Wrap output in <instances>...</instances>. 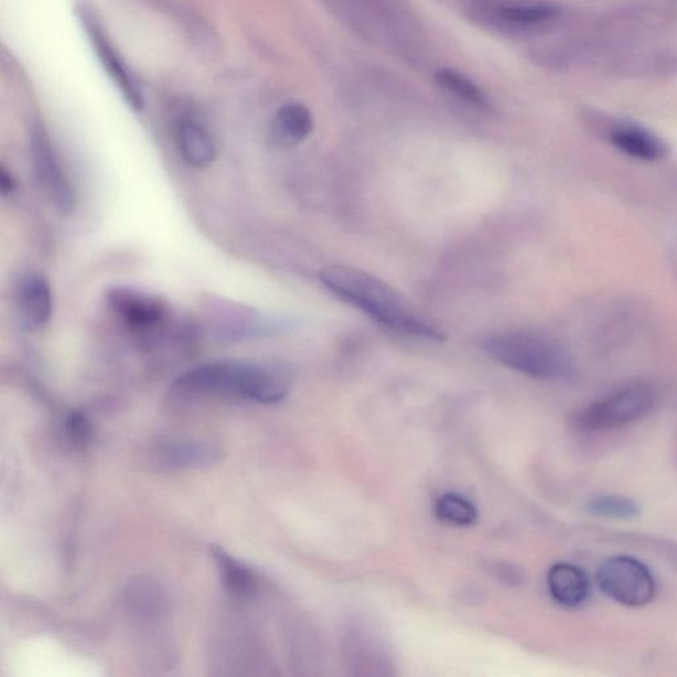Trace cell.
Instances as JSON below:
<instances>
[{
  "label": "cell",
  "mask_w": 677,
  "mask_h": 677,
  "mask_svg": "<svg viewBox=\"0 0 677 677\" xmlns=\"http://www.w3.org/2000/svg\"><path fill=\"white\" fill-rule=\"evenodd\" d=\"M559 10L554 6L503 7L501 17L509 23L536 24L546 22L557 15Z\"/></svg>",
  "instance_id": "obj_20"
},
{
  "label": "cell",
  "mask_w": 677,
  "mask_h": 677,
  "mask_svg": "<svg viewBox=\"0 0 677 677\" xmlns=\"http://www.w3.org/2000/svg\"><path fill=\"white\" fill-rule=\"evenodd\" d=\"M597 585L610 600L627 608L648 605L656 595V580L646 563L630 556L610 557L597 570Z\"/></svg>",
  "instance_id": "obj_5"
},
{
  "label": "cell",
  "mask_w": 677,
  "mask_h": 677,
  "mask_svg": "<svg viewBox=\"0 0 677 677\" xmlns=\"http://www.w3.org/2000/svg\"><path fill=\"white\" fill-rule=\"evenodd\" d=\"M125 602L130 614L144 625L161 621L168 612V601L161 587L150 580L139 579L130 583Z\"/></svg>",
  "instance_id": "obj_14"
},
{
  "label": "cell",
  "mask_w": 677,
  "mask_h": 677,
  "mask_svg": "<svg viewBox=\"0 0 677 677\" xmlns=\"http://www.w3.org/2000/svg\"><path fill=\"white\" fill-rule=\"evenodd\" d=\"M65 433L73 447L84 448L92 441L93 427L88 416L83 411H72L66 417Z\"/></svg>",
  "instance_id": "obj_21"
},
{
  "label": "cell",
  "mask_w": 677,
  "mask_h": 677,
  "mask_svg": "<svg viewBox=\"0 0 677 677\" xmlns=\"http://www.w3.org/2000/svg\"><path fill=\"white\" fill-rule=\"evenodd\" d=\"M482 347L495 362L540 380H566L574 364L555 338L535 333H504L484 338Z\"/></svg>",
  "instance_id": "obj_3"
},
{
  "label": "cell",
  "mask_w": 677,
  "mask_h": 677,
  "mask_svg": "<svg viewBox=\"0 0 677 677\" xmlns=\"http://www.w3.org/2000/svg\"><path fill=\"white\" fill-rule=\"evenodd\" d=\"M655 390L647 384L627 385L577 411L573 422L587 433H606L640 422L652 413Z\"/></svg>",
  "instance_id": "obj_4"
},
{
  "label": "cell",
  "mask_w": 677,
  "mask_h": 677,
  "mask_svg": "<svg viewBox=\"0 0 677 677\" xmlns=\"http://www.w3.org/2000/svg\"><path fill=\"white\" fill-rule=\"evenodd\" d=\"M612 142L625 154L641 161L658 162L667 155L666 144L659 138L636 126H620L614 129Z\"/></svg>",
  "instance_id": "obj_16"
},
{
  "label": "cell",
  "mask_w": 677,
  "mask_h": 677,
  "mask_svg": "<svg viewBox=\"0 0 677 677\" xmlns=\"http://www.w3.org/2000/svg\"><path fill=\"white\" fill-rule=\"evenodd\" d=\"M438 519L456 527H469L477 519V511L473 503L458 494H444L436 506Z\"/></svg>",
  "instance_id": "obj_18"
},
{
  "label": "cell",
  "mask_w": 677,
  "mask_h": 677,
  "mask_svg": "<svg viewBox=\"0 0 677 677\" xmlns=\"http://www.w3.org/2000/svg\"><path fill=\"white\" fill-rule=\"evenodd\" d=\"M290 389L291 378L281 368L247 362H218L179 377L172 394L182 400L225 397L277 404L289 396Z\"/></svg>",
  "instance_id": "obj_2"
},
{
  "label": "cell",
  "mask_w": 677,
  "mask_h": 677,
  "mask_svg": "<svg viewBox=\"0 0 677 677\" xmlns=\"http://www.w3.org/2000/svg\"><path fill=\"white\" fill-rule=\"evenodd\" d=\"M149 456L152 466L176 471L211 466L221 460L222 451L209 442L165 440L154 444Z\"/></svg>",
  "instance_id": "obj_9"
},
{
  "label": "cell",
  "mask_w": 677,
  "mask_h": 677,
  "mask_svg": "<svg viewBox=\"0 0 677 677\" xmlns=\"http://www.w3.org/2000/svg\"><path fill=\"white\" fill-rule=\"evenodd\" d=\"M33 168L44 194L63 215H69L75 208L76 196L72 184L60 165L49 139L36 132L32 138Z\"/></svg>",
  "instance_id": "obj_7"
},
{
  "label": "cell",
  "mask_w": 677,
  "mask_h": 677,
  "mask_svg": "<svg viewBox=\"0 0 677 677\" xmlns=\"http://www.w3.org/2000/svg\"><path fill=\"white\" fill-rule=\"evenodd\" d=\"M179 151L185 163L195 169L208 168L217 157V144L207 126L197 119L182 118L176 128Z\"/></svg>",
  "instance_id": "obj_11"
},
{
  "label": "cell",
  "mask_w": 677,
  "mask_h": 677,
  "mask_svg": "<svg viewBox=\"0 0 677 677\" xmlns=\"http://www.w3.org/2000/svg\"><path fill=\"white\" fill-rule=\"evenodd\" d=\"M320 280L341 300L385 327L428 341H444L441 329L425 321L396 289L367 271L333 265L321 270Z\"/></svg>",
  "instance_id": "obj_1"
},
{
  "label": "cell",
  "mask_w": 677,
  "mask_h": 677,
  "mask_svg": "<svg viewBox=\"0 0 677 677\" xmlns=\"http://www.w3.org/2000/svg\"><path fill=\"white\" fill-rule=\"evenodd\" d=\"M548 589L562 608H580L589 599V577L580 567L569 562L555 563L548 573Z\"/></svg>",
  "instance_id": "obj_12"
},
{
  "label": "cell",
  "mask_w": 677,
  "mask_h": 677,
  "mask_svg": "<svg viewBox=\"0 0 677 677\" xmlns=\"http://www.w3.org/2000/svg\"><path fill=\"white\" fill-rule=\"evenodd\" d=\"M212 555L227 593L236 600L254 599L258 590V579L254 570L234 559L222 548H212Z\"/></svg>",
  "instance_id": "obj_15"
},
{
  "label": "cell",
  "mask_w": 677,
  "mask_h": 677,
  "mask_svg": "<svg viewBox=\"0 0 677 677\" xmlns=\"http://www.w3.org/2000/svg\"><path fill=\"white\" fill-rule=\"evenodd\" d=\"M436 79L442 88L462 98L463 101L477 106V108H487L488 99L486 95H484L480 86L471 82L466 76H463L462 73L444 68L436 73Z\"/></svg>",
  "instance_id": "obj_19"
},
{
  "label": "cell",
  "mask_w": 677,
  "mask_h": 677,
  "mask_svg": "<svg viewBox=\"0 0 677 677\" xmlns=\"http://www.w3.org/2000/svg\"><path fill=\"white\" fill-rule=\"evenodd\" d=\"M588 511L593 516L613 520H633L641 515L636 502L620 495L594 496L588 503Z\"/></svg>",
  "instance_id": "obj_17"
},
{
  "label": "cell",
  "mask_w": 677,
  "mask_h": 677,
  "mask_svg": "<svg viewBox=\"0 0 677 677\" xmlns=\"http://www.w3.org/2000/svg\"><path fill=\"white\" fill-rule=\"evenodd\" d=\"M15 300L19 322L25 331H37L49 323L52 291L44 276L31 271L20 277Z\"/></svg>",
  "instance_id": "obj_10"
},
{
  "label": "cell",
  "mask_w": 677,
  "mask_h": 677,
  "mask_svg": "<svg viewBox=\"0 0 677 677\" xmlns=\"http://www.w3.org/2000/svg\"><path fill=\"white\" fill-rule=\"evenodd\" d=\"M82 22L86 29V33L90 39L93 49L97 52L99 62H101L112 83L116 84L121 92L125 101L129 104L135 111H141L144 108V98L141 86L137 83L135 76L125 64L121 56L115 50V46L109 42L108 35H105L103 26L98 24L95 17L89 12H82Z\"/></svg>",
  "instance_id": "obj_6"
},
{
  "label": "cell",
  "mask_w": 677,
  "mask_h": 677,
  "mask_svg": "<svg viewBox=\"0 0 677 677\" xmlns=\"http://www.w3.org/2000/svg\"><path fill=\"white\" fill-rule=\"evenodd\" d=\"M17 189L15 178L6 168L0 169V191L4 196L12 194Z\"/></svg>",
  "instance_id": "obj_22"
},
{
  "label": "cell",
  "mask_w": 677,
  "mask_h": 677,
  "mask_svg": "<svg viewBox=\"0 0 677 677\" xmlns=\"http://www.w3.org/2000/svg\"><path fill=\"white\" fill-rule=\"evenodd\" d=\"M314 129L311 111L300 103L283 105L271 123V138L281 148L301 143Z\"/></svg>",
  "instance_id": "obj_13"
},
{
  "label": "cell",
  "mask_w": 677,
  "mask_h": 677,
  "mask_svg": "<svg viewBox=\"0 0 677 677\" xmlns=\"http://www.w3.org/2000/svg\"><path fill=\"white\" fill-rule=\"evenodd\" d=\"M109 307L121 320L136 330H151L168 316V304L158 297L130 288H115L106 294Z\"/></svg>",
  "instance_id": "obj_8"
}]
</instances>
